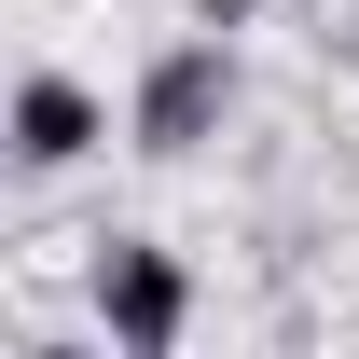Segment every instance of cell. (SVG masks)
<instances>
[{
  "mask_svg": "<svg viewBox=\"0 0 359 359\" xmlns=\"http://www.w3.org/2000/svg\"><path fill=\"white\" fill-rule=\"evenodd\" d=\"M97 138H111V97H97L83 69H28V83L0 97V152H14V166H83Z\"/></svg>",
  "mask_w": 359,
  "mask_h": 359,
  "instance_id": "3957f363",
  "label": "cell"
},
{
  "mask_svg": "<svg viewBox=\"0 0 359 359\" xmlns=\"http://www.w3.org/2000/svg\"><path fill=\"white\" fill-rule=\"evenodd\" d=\"M83 290H97V332H111V346H138V359H166L180 332H194V263H180V249H138V235H111Z\"/></svg>",
  "mask_w": 359,
  "mask_h": 359,
  "instance_id": "7a4b0ae2",
  "label": "cell"
},
{
  "mask_svg": "<svg viewBox=\"0 0 359 359\" xmlns=\"http://www.w3.org/2000/svg\"><path fill=\"white\" fill-rule=\"evenodd\" d=\"M249 14H263V0H194V28H249Z\"/></svg>",
  "mask_w": 359,
  "mask_h": 359,
  "instance_id": "277c9868",
  "label": "cell"
},
{
  "mask_svg": "<svg viewBox=\"0 0 359 359\" xmlns=\"http://www.w3.org/2000/svg\"><path fill=\"white\" fill-rule=\"evenodd\" d=\"M222 111H235V42H222V28H194V42H166L152 69H138L125 138L152 152V166H180V152H208V138H222Z\"/></svg>",
  "mask_w": 359,
  "mask_h": 359,
  "instance_id": "6da1fadb",
  "label": "cell"
}]
</instances>
